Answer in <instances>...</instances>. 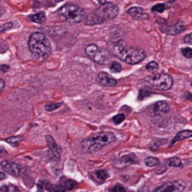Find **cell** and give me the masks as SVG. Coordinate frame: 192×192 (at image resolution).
Instances as JSON below:
<instances>
[{"label":"cell","mask_w":192,"mask_h":192,"mask_svg":"<svg viewBox=\"0 0 192 192\" xmlns=\"http://www.w3.org/2000/svg\"><path fill=\"white\" fill-rule=\"evenodd\" d=\"M111 49L116 57L129 64H137L143 61L146 57L144 50L128 46L123 41L113 43Z\"/></svg>","instance_id":"cell-1"},{"label":"cell","mask_w":192,"mask_h":192,"mask_svg":"<svg viewBox=\"0 0 192 192\" xmlns=\"http://www.w3.org/2000/svg\"><path fill=\"white\" fill-rule=\"evenodd\" d=\"M28 48L34 57L39 58H47L52 51L48 38L41 32L32 33L28 40Z\"/></svg>","instance_id":"cell-2"},{"label":"cell","mask_w":192,"mask_h":192,"mask_svg":"<svg viewBox=\"0 0 192 192\" xmlns=\"http://www.w3.org/2000/svg\"><path fill=\"white\" fill-rule=\"evenodd\" d=\"M115 136L111 132H102L95 134L88 139L84 140L81 145L85 153H95L100 150L102 147L114 142Z\"/></svg>","instance_id":"cell-3"},{"label":"cell","mask_w":192,"mask_h":192,"mask_svg":"<svg viewBox=\"0 0 192 192\" xmlns=\"http://www.w3.org/2000/svg\"><path fill=\"white\" fill-rule=\"evenodd\" d=\"M59 17L65 22L78 24L84 18V10L75 4H66L57 11Z\"/></svg>","instance_id":"cell-4"},{"label":"cell","mask_w":192,"mask_h":192,"mask_svg":"<svg viewBox=\"0 0 192 192\" xmlns=\"http://www.w3.org/2000/svg\"><path fill=\"white\" fill-rule=\"evenodd\" d=\"M148 86L155 88L159 91H168L173 87V77L168 74H155L145 78Z\"/></svg>","instance_id":"cell-5"},{"label":"cell","mask_w":192,"mask_h":192,"mask_svg":"<svg viewBox=\"0 0 192 192\" xmlns=\"http://www.w3.org/2000/svg\"><path fill=\"white\" fill-rule=\"evenodd\" d=\"M87 56L99 64H108L110 62V57L108 53L100 49L96 44H89L85 47Z\"/></svg>","instance_id":"cell-6"},{"label":"cell","mask_w":192,"mask_h":192,"mask_svg":"<svg viewBox=\"0 0 192 192\" xmlns=\"http://www.w3.org/2000/svg\"><path fill=\"white\" fill-rule=\"evenodd\" d=\"M95 14L100 18L102 21L108 19H114L118 15V8L113 3H104L102 4L96 11Z\"/></svg>","instance_id":"cell-7"},{"label":"cell","mask_w":192,"mask_h":192,"mask_svg":"<svg viewBox=\"0 0 192 192\" xmlns=\"http://www.w3.org/2000/svg\"><path fill=\"white\" fill-rule=\"evenodd\" d=\"M185 189V183L181 180L171 181L157 188L154 192H183Z\"/></svg>","instance_id":"cell-8"},{"label":"cell","mask_w":192,"mask_h":192,"mask_svg":"<svg viewBox=\"0 0 192 192\" xmlns=\"http://www.w3.org/2000/svg\"><path fill=\"white\" fill-rule=\"evenodd\" d=\"M1 168H2L5 172H7L8 173L11 174V175H13V176H18V175H20L21 171H22V168H21L18 164H16V163H14V162L8 161V160H4V161L1 162Z\"/></svg>","instance_id":"cell-9"},{"label":"cell","mask_w":192,"mask_h":192,"mask_svg":"<svg viewBox=\"0 0 192 192\" xmlns=\"http://www.w3.org/2000/svg\"><path fill=\"white\" fill-rule=\"evenodd\" d=\"M153 113L157 116H162L170 112V106L165 101H159L151 107Z\"/></svg>","instance_id":"cell-10"},{"label":"cell","mask_w":192,"mask_h":192,"mask_svg":"<svg viewBox=\"0 0 192 192\" xmlns=\"http://www.w3.org/2000/svg\"><path fill=\"white\" fill-rule=\"evenodd\" d=\"M46 141H47V144H48V147H49V152H50V155H51V159L58 161L60 159V154H59L58 147H57V144L55 143L54 140L53 139L52 136L48 135L46 137Z\"/></svg>","instance_id":"cell-11"},{"label":"cell","mask_w":192,"mask_h":192,"mask_svg":"<svg viewBox=\"0 0 192 192\" xmlns=\"http://www.w3.org/2000/svg\"><path fill=\"white\" fill-rule=\"evenodd\" d=\"M98 80H99V84H101L102 86H105V87H114L117 84V81L114 77H112L110 74H108L104 72H101L99 74Z\"/></svg>","instance_id":"cell-12"},{"label":"cell","mask_w":192,"mask_h":192,"mask_svg":"<svg viewBox=\"0 0 192 192\" xmlns=\"http://www.w3.org/2000/svg\"><path fill=\"white\" fill-rule=\"evenodd\" d=\"M128 13L133 17L134 19H148V15L144 11V9L142 8H138V7H133V8H130L129 10H128Z\"/></svg>","instance_id":"cell-13"},{"label":"cell","mask_w":192,"mask_h":192,"mask_svg":"<svg viewBox=\"0 0 192 192\" xmlns=\"http://www.w3.org/2000/svg\"><path fill=\"white\" fill-rule=\"evenodd\" d=\"M192 137V132L190 130H184V131H181L179 132L172 140V142L170 143V147L174 146L177 141L179 140H186V139H189Z\"/></svg>","instance_id":"cell-14"},{"label":"cell","mask_w":192,"mask_h":192,"mask_svg":"<svg viewBox=\"0 0 192 192\" xmlns=\"http://www.w3.org/2000/svg\"><path fill=\"white\" fill-rule=\"evenodd\" d=\"M185 30V25L180 22L173 26H171L168 30V33L171 34V35H177V34H180L181 32H183Z\"/></svg>","instance_id":"cell-15"},{"label":"cell","mask_w":192,"mask_h":192,"mask_svg":"<svg viewBox=\"0 0 192 192\" xmlns=\"http://www.w3.org/2000/svg\"><path fill=\"white\" fill-rule=\"evenodd\" d=\"M44 188L50 192H65L66 189L62 185H53L49 183H45Z\"/></svg>","instance_id":"cell-16"},{"label":"cell","mask_w":192,"mask_h":192,"mask_svg":"<svg viewBox=\"0 0 192 192\" xmlns=\"http://www.w3.org/2000/svg\"><path fill=\"white\" fill-rule=\"evenodd\" d=\"M29 18L32 22H35L38 24H42L46 21V15L44 12H38V13L33 14Z\"/></svg>","instance_id":"cell-17"},{"label":"cell","mask_w":192,"mask_h":192,"mask_svg":"<svg viewBox=\"0 0 192 192\" xmlns=\"http://www.w3.org/2000/svg\"><path fill=\"white\" fill-rule=\"evenodd\" d=\"M167 165L171 166V167H176V168H183V164L182 161L179 157H171L169 159H167Z\"/></svg>","instance_id":"cell-18"},{"label":"cell","mask_w":192,"mask_h":192,"mask_svg":"<svg viewBox=\"0 0 192 192\" xmlns=\"http://www.w3.org/2000/svg\"><path fill=\"white\" fill-rule=\"evenodd\" d=\"M103 21L99 18L95 13L93 15H90L87 19H86V25H97V24H100Z\"/></svg>","instance_id":"cell-19"},{"label":"cell","mask_w":192,"mask_h":192,"mask_svg":"<svg viewBox=\"0 0 192 192\" xmlns=\"http://www.w3.org/2000/svg\"><path fill=\"white\" fill-rule=\"evenodd\" d=\"M144 163L148 167H155V166H158L159 164V160L156 157L149 156V157H146L144 159Z\"/></svg>","instance_id":"cell-20"},{"label":"cell","mask_w":192,"mask_h":192,"mask_svg":"<svg viewBox=\"0 0 192 192\" xmlns=\"http://www.w3.org/2000/svg\"><path fill=\"white\" fill-rule=\"evenodd\" d=\"M95 175H96V177L99 179V180H100V181H105L107 178H108V173H107V172L106 171H104V170H99V171H97V172H95Z\"/></svg>","instance_id":"cell-21"},{"label":"cell","mask_w":192,"mask_h":192,"mask_svg":"<svg viewBox=\"0 0 192 192\" xmlns=\"http://www.w3.org/2000/svg\"><path fill=\"white\" fill-rule=\"evenodd\" d=\"M23 140V138H21V137H10V138H8V139H7L6 140V141L8 143V144H10L11 146H17L20 142H21V140Z\"/></svg>","instance_id":"cell-22"},{"label":"cell","mask_w":192,"mask_h":192,"mask_svg":"<svg viewBox=\"0 0 192 192\" xmlns=\"http://www.w3.org/2000/svg\"><path fill=\"white\" fill-rule=\"evenodd\" d=\"M76 186H77L76 182L73 181V180H69V179L66 180L65 183H64V185H63V187L65 188L66 190H71V189H75Z\"/></svg>","instance_id":"cell-23"},{"label":"cell","mask_w":192,"mask_h":192,"mask_svg":"<svg viewBox=\"0 0 192 192\" xmlns=\"http://www.w3.org/2000/svg\"><path fill=\"white\" fill-rule=\"evenodd\" d=\"M110 70L113 73H119V72L122 71V65L117 61H114L110 65Z\"/></svg>","instance_id":"cell-24"},{"label":"cell","mask_w":192,"mask_h":192,"mask_svg":"<svg viewBox=\"0 0 192 192\" xmlns=\"http://www.w3.org/2000/svg\"><path fill=\"white\" fill-rule=\"evenodd\" d=\"M61 107V103H53V104H48L45 106V110L46 111H53L57 109L58 107Z\"/></svg>","instance_id":"cell-25"},{"label":"cell","mask_w":192,"mask_h":192,"mask_svg":"<svg viewBox=\"0 0 192 192\" xmlns=\"http://www.w3.org/2000/svg\"><path fill=\"white\" fill-rule=\"evenodd\" d=\"M159 68V64L156 61H151L146 65V69L150 72H156Z\"/></svg>","instance_id":"cell-26"},{"label":"cell","mask_w":192,"mask_h":192,"mask_svg":"<svg viewBox=\"0 0 192 192\" xmlns=\"http://www.w3.org/2000/svg\"><path fill=\"white\" fill-rule=\"evenodd\" d=\"M125 120V115L124 114H117L115 115L114 118H113V122L115 123V124H119L121 123H123Z\"/></svg>","instance_id":"cell-27"},{"label":"cell","mask_w":192,"mask_h":192,"mask_svg":"<svg viewBox=\"0 0 192 192\" xmlns=\"http://www.w3.org/2000/svg\"><path fill=\"white\" fill-rule=\"evenodd\" d=\"M182 54L185 56L187 58H192V49L189 47H186L182 49Z\"/></svg>","instance_id":"cell-28"},{"label":"cell","mask_w":192,"mask_h":192,"mask_svg":"<svg viewBox=\"0 0 192 192\" xmlns=\"http://www.w3.org/2000/svg\"><path fill=\"white\" fill-rule=\"evenodd\" d=\"M13 26V24L11 22H8V23H6L2 25H0V32H4V31H7L10 28H12Z\"/></svg>","instance_id":"cell-29"},{"label":"cell","mask_w":192,"mask_h":192,"mask_svg":"<svg viewBox=\"0 0 192 192\" xmlns=\"http://www.w3.org/2000/svg\"><path fill=\"white\" fill-rule=\"evenodd\" d=\"M164 9H165V6L163 4H157L152 8V10L157 12H163Z\"/></svg>","instance_id":"cell-30"},{"label":"cell","mask_w":192,"mask_h":192,"mask_svg":"<svg viewBox=\"0 0 192 192\" xmlns=\"http://www.w3.org/2000/svg\"><path fill=\"white\" fill-rule=\"evenodd\" d=\"M111 192H126V189H125V188H124L123 186H121V185H116V186H114V187L112 189Z\"/></svg>","instance_id":"cell-31"},{"label":"cell","mask_w":192,"mask_h":192,"mask_svg":"<svg viewBox=\"0 0 192 192\" xmlns=\"http://www.w3.org/2000/svg\"><path fill=\"white\" fill-rule=\"evenodd\" d=\"M148 95H150V92L145 91H144V90H141V91H140V93H139V100H143L144 97H146V96H148Z\"/></svg>","instance_id":"cell-32"},{"label":"cell","mask_w":192,"mask_h":192,"mask_svg":"<svg viewBox=\"0 0 192 192\" xmlns=\"http://www.w3.org/2000/svg\"><path fill=\"white\" fill-rule=\"evenodd\" d=\"M7 189H8V192H21L17 187H15L13 185H9Z\"/></svg>","instance_id":"cell-33"},{"label":"cell","mask_w":192,"mask_h":192,"mask_svg":"<svg viewBox=\"0 0 192 192\" xmlns=\"http://www.w3.org/2000/svg\"><path fill=\"white\" fill-rule=\"evenodd\" d=\"M184 41H185V42H186V43H188V44H191V43H192L191 34H189V35H187V36L185 37Z\"/></svg>","instance_id":"cell-34"},{"label":"cell","mask_w":192,"mask_h":192,"mask_svg":"<svg viewBox=\"0 0 192 192\" xmlns=\"http://www.w3.org/2000/svg\"><path fill=\"white\" fill-rule=\"evenodd\" d=\"M4 87H5V81L0 78V91H2Z\"/></svg>","instance_id":"cell-35"},{"label":"cell","mask_w":192,"mask_h":192,"mask_svg":"<svg viewBox=\"0 0 192 192\" xmlns=\"http://www.w3.org/2000/svg\"><path fill=\"white\" fill-rule=\"evenodd\" d=\"M6 177H7L6 173H1V172H0V181H2V180L6 179Z\"/></svg>","instance_id":"cell-36"},{"label":"cell","mask_w":192,"mask_h":192,"mask_svg":"<svg viewBox=\"0 0 192 192\" xmlns=\"http://www.w3.org/2000/svg\"><path fill=\"white\" fill-rule=\"evenodd\" d=\"M139 192H149V189H148V188H147L146 186H144V187L142 188V189Z\"/></svg>","instance_id":"cell-37"},{"label":"cell","mask_w":192,"mask_h":192,"mask_svg":"<svg viewBox=\"0 0 192 192\" xmlns=\"http://www.w3.org/2000/svg\"><path fill=\"white\" fill-rule=\"evenodd\" d=\"M0 70H2V71H7V70H8V67L7 66V65H2V66H0Z\"/></svg>","instance_id":"cell-38"},{"label":"cell","mask_w":192,"mask_h":192,"mask_svg":"<svg viewBox=\"0 0 192 192\" xmlns=\"http://www.w3.org/2000/svg\"><path fill=\"white\" fill-rule=\"evenodd\" d=\"M100 5H102V4H104V3H106V0H97Z\"/></svg>","instance_id":"cell-39"}]
</instances>
